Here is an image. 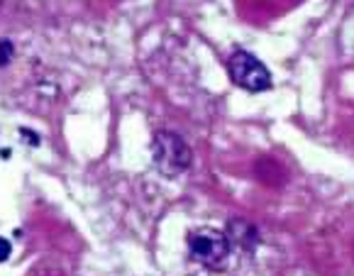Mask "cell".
Instances as JSON below:
<instances>
[{
	"mask_svg": "<svg viewBox=\"0 0 354 276\" xmlns=\"http://www.w3.org/2000/svg\"><path fill=\"white\" fill-rule=\"evenodd\" d=\"M188 252L196 261L208 269H223L230 257L227 234L215 228H201L188 234Z\"/></svg>",
	"mask_w": 354,
	"mask_h": 276,
	"instance_id": "cell-1",
	"label": "cell"
},
{
	"mask_svg": "<svg viewBox=\"0 0 354 276\" xmlns=\"http://www.w3.org/2000/svg\"><path fill=\"white\" fill-rule=\"evenodd\" d=\"M151 154H154L156 169L167 176H176L191 167V149L174 132H159L151 145Z\"/></svg>",
	"mask_w": 354,
	"mask_h": 276,
	"instance_id": "cell-2",
	"label": "cell"
},
{
	"mask_svg": "<svg viewBox=\"0 0 354 276\" xmlns=\"http://www.w3.org/2000/svg\"><path fill=\"white\" fill-rule=\"evenodd\" d=\"M10 257V242L6 237H0V261H6Z\"/></svg>",
	"mask_w": 354,
	"mask_h": 276,
	"instance_id": "cell-4",
	"label": "cell"
},
{
	"mask_svg": "<svg viewBox=\"0 0 354 276\" xmlns=\"http://www.w3.org/2000/svg\"><path fill=\"white\" fill-rule=\"evenodd\" d=\"M227 71L230 78H232L234 84L240 86L245 91H266L271 86V73L254 54L250 52H234L227 62Z\"/></svg>",
	"mask_w": 354,
	"mask_h": 276,
	"instance_id": "cell-3",
	"label": "cell"
}]
</instances>
